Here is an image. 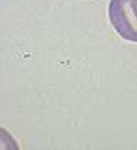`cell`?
Listing matches in <instances>:
<instances>
[{
  "instance_id": "7a4b0ae2",
  "label": "cell",
  "mask_w": 137,
  "mask_h": 150,
  "mask_svg": "<svg viewBox=\"0 0 137 150\" xmlns=\"http://www.w3.org/2000/svg\"><path fill=\"white\" fill-rule=\"evenodd\" d=\"M19 146L6 128L0 127V150H18Z\"/></svg>"
},
{
  "instance_id": "6da1fadb",
  "label": "cell",
  "mask_w": 137,
  "mask_h": 150,
  "mask_svg": "<svg viewBox=\"0 0 137 150\" xmlns=\"http://www.w3.org/2000/svg\"><path fill=\"white\" fill-rule=\"evenodd\" d=\"M109 19L121 38L137 42V0H110Z\"/></svg>"
}]
</instances>
